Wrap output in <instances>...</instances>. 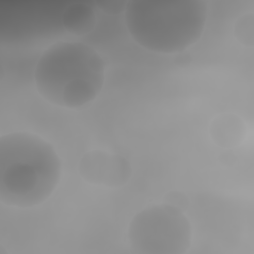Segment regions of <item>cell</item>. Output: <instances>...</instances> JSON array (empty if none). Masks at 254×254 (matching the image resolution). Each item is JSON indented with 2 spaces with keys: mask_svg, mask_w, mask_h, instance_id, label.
<instances>
[{
  "mask_svg": "<svg viewBox=\"0 0 254 254\" xmlns=\"http://www.w3.org/2000/svg\"><path fill=\"white\" fill-rule=\"evenodd\" d=\"M253 15H243L235 23L234 34L239 42L243 45L252 46L254 38V26H253Z\"/></svg>",
  "mask_w": 254,
  "mask_h": 254,
  "instance_id": "obj_8",
  "label": "cell"
},
{
  "mask_svg": "<svg viewBox=\"0 0 254 254\" xmlns=\"http://www.w3.org/2000/svg\"><path fill=\"white\" fill-rule=\"evenodd\" d=\"M78 172L89 184L111 188L126 184L132 174L126 158L102 150L86 152L80 158Z\"/></svg>",
  "mask_w": 254,
  "mask_h": 254,
  "instance_id": "obj_5",
  "label": "cell"
},
{
  "mask_svg": "<svg viewBox=\"0 0 254 254\" xmlns=\"http://www.w3.org/2000/svg\"><path fill=\"white\" fill-rule=\"evenodd\" d=\"M99 9L104 11L107 14H118L125 11L127 2H120V1H103L97 3Z\"/></svg>",
  "mask_w": 254,
  "mask_h": 254,
  "instance_id": "obj_9",
  "label": "cell"
},
{
  "mask_svg": "<svg viewBox=\"0 0 254 254\" xmlns=\"http://www.w3.org/2000/svg\"><path fill=\"white\" fill-rule=\"evenodd\" d=\"M208 6L202 0H132L124 11L127 31L141 48L161 55L184 52L205 30Z\"/></svg>",
  "mask_w": 254,
  "mask_h": 254,
  "instance_id": "obj_3",
  "label": "cell"
},
{
  "mask_svg": "<svg viewBox=\"0 0 254 254\" xmlns=\"http://www.w3.org/2000/svg\"><path fill=\"white\" fill-rule=\"evenodd\" d=\"M105 81V63L90 45L58 41L40 56L34 69L38 93L62 108L78 109L93 102Z\"/></svg>",
  "mask_w": 254,
  "mask_h": 254,
  "instance_id": "obj_2",
  "label": "cell"
},
{
  "mask_svg": "<svg viewBox=\"0 0 254 254\" xmlns=\"http://www.w3.org/2000/svg\"><path fill=\"white\" fill-rule=\"evenodd\" d=\"M61 22L66 32L74 36L91 33L96 25V12L92 5L85 2H74L63 11Z\"/></svg>",
  "mask_w": 254,
  "mask_h": 254,
  "instance_id": "obj_7",
  "label": "cell"
},
{
  "mask_svg": "<svg viewBox=\"0 0 254 254\" xmlns=\"http://www.w3.org/2000/svg\"><path fill=\"white\" fill-rule=\"evenodd\" d=\"M127 239L138 254H182L191 244L190 221L180 206L171 202L152 204L130 220Z\"/></svg>",
  "mask_w": 254,
  "mask_h": 254,
  "instance_id": "obj_4",
  "label": "cell"
},
{
  "mask_svg": "<svg viewBox=\"0 0 254 254\" xmlns=\"http://www.w3.org/2000/svg\"><path fill=\"white\" fill-rule=\"evenodd\" d=\"M245 123L235 114L224 113L216 116L209 128L213 142L224 148L238 146L245 137Z\"/></svg>",
  "mask_w": 254,
  "mask_h": 254,
  "instance_id": "obj_6",
  "label": "cell"
},
{
  "mask_svg": "<svg viewBox=\"0 0 254 254\" xmlns=\"http://www.w3.org/2000/svg\"><path fill=\"white\" fill-rule=\"evenodd\" d=\"M63 174L55 147L38 134L13 131L0 137V200L4 205L31 208L48 200Z\"/></svg>",
  "mask_w": 254,
  "mask_h": 254,
  "instance_id": "obj_1",
  "label": "cell"
}]
</instances>
